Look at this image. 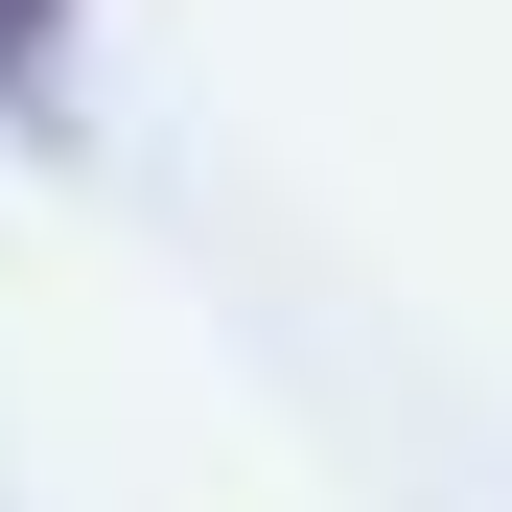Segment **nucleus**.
<instances>
[{
	"label": "nucleus",
	"mask_w": 512,
	"mask_h": 512,
	"mask_svg": "<svg viewBox=\"0 0 512 512\" xmlns=\"http://www.w3.org/2000/svg\"><path fill=\"white\" fill-rule=\"evenodd\" d=\"M47 24H70V0H0V70H24V47H47Z\"/></svg>",
	"instance_id": "f257e3e1"
}]
</instances>
